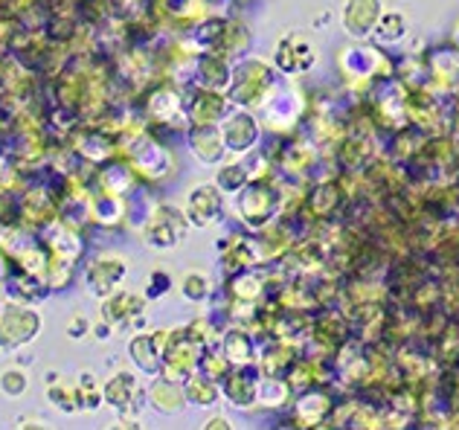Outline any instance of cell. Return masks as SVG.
Wrapping results in <instances>:
<instances>
[{"mask_svg":"<svg viewBox=\"0 0 459 430\" xmlns=\"http://www.w3.org/2000/svg\"><path fill=\"white\" fill-rule=\"evenodd\" d=\"M41 329V320L32 308L12 305L0 317V346L4 349H18V346L35 340V334Z\"/></svg>","mask_w":459,"mask_h":430,"instance_id":"cell-1","label":"cell"},{"mask_svg":"<svg viewBox=\"0 0 459 430\" xmlns=\"http://www.w3.org/2000/svg\"><path fill=\"white\" fill-rule=\"evenodd\" d=\"M384 12V0H346L341 12L343 30L352 39H369Z\"/></svg>","mask_w":459,"mask_h":430,"instance_id":"cell-2","label":"cell"},{"mask_svg":"<svg viewBox=\"0 0 459 430\" xmlns=\"http://www.w3.org/2000/svg\"><path fill=\"white\" fill-rule=\"evenodd\" d=\"M221 207H224V201H221L219 186H210V184L195 186L186 201V221H192L195 227H210L219 221Z\"/></svg>","mask_w":459,"mask_h":430,"instance_id":"cell-3","label":"cell"},{"mask_svg":"<svg viewBox=\"0 0 459 430\" xmlns=\"http://www.w3.org/2000/svg\"><path fill=\"white\" fill-rule=\"evenodd\" d=\"M123 277H126V262L123 259L119 256H100L88 268L84 282H88L93 297H111L117 285L123 282Z\"/></svg>","mask_w":459,"mask_h":430,"instance_id":"cell-4","label":"cell"},{"mask_svg":"<svg viewBox=\"0 0 459 430\" xmlns=\"http://www.w3.org/2000/svg\"><path fill=\"white\" fill-rule=\"evenodd\" d=\"M314 62H317V50L297 35H288L276 44V67L285 73H306Z\"/></svg>","mask_w":459,"mask_h":430,"instance_id":"cell-5","label":"cell"},{"mask_svg":"<svg viewBox=\"0 0 459 430\" xmlns=\"http://www.w3.org/2000/svg\"><path fill=\"white\" fill-rule=\"evenodd\" d=\"M186 224L175 210H163L160 215H154V219L149 221L146 227V238L152 247H178V242L184 238L186 233Z\"/></svg>","mask_w":459,"mask_h":430,"instance_id":"cell-6","label":"cell"},{"mask_svg":"<svg viewBox=\"0 0 459 430\" xmlns=\"http://www.w3.org/2000/svg\"><path fill=\"white\" fill-rule=\"evenodd\" d=\"M102 396H105L108 404H111V408L123 410V413L134 410L131 404L146 399V396H143V390L137 387L134 375H128V373H117V375H111V381H108L105 390H102Z\"/></svg>","mask_w":459,"mask_h":430,"instance_id":"cell-7","label":"cell"},{"mask_svg":"<svg viewBox=\"0 0 459 430\" xmlns=\"http://www.w3.org/2000/svg\"><path fill=\"white\" fill-rule=\"evenodd\" d=\"M256 137H259V128H256V119L250 114H233L221 128L224 149H233V151L250 149L253 142H256Z\"/></svg>","mask_w":459,"mask_h":430,"instance_id":"cell-8","label":"cell"},{"mask_svg":"<svg viewBox=\"0 0 459 430\" xmlns=\"http://www.w3.org/2000/svg\"><path fill=\"white\" fill-rule=\"evenodd\" d=\"M128 352L143 373H157V369H160L163 346H160V340H157V334H137V338L131 340Z\"/></svg>","mask_w":459,"mask_h":430,"instance_id":"cell-9","label":"cell"},{"mask_svg":"<svg viewBox=\"0 0 459 430\" xmlns=\"http://www.w3.org/2000/svg\"><path fill=\"white\" fill-rule=\"evenodd\" d=\"M143 308H146V300H143L140 294H131V291H123L119 297H111V300L105 303V320L111 322H128V320H137L143 314Z\"/></svg>","mask_w":459,"mask_h":430,"instance_id":"cell-10","label":"cell"},{"mask_svg":"<svg viewBox=\"0 0 459 430\" xmlns=\"http://www.w3.org/2000/svg\"><path fill=\"white\" fill-rule=\"evenodd\" d=\"M192 149H195V158L201 163H219L221 154H224L221 131H215L210 125H201L195 134H192Z\"/></svg>","mask_w":459,"mask_h":430,"instance_id":"cell-11","label":"cell"},{"mask_svg":"<svg viewBox=\"0 0 459 430\" xmlns=\"http://www.w3.org/2000/svg\"><path fill=\"white\" fill-rule=\"evenodd\" d=\"M376 39L381 44H395V41H402L404 35H407V18H404V12H398V9H390V12H381V18L376 23Z\"/></svg>","mask_w":459,"mask_h":430,"instance_id":"cell-12","label":"cell"},{"mask_svg":"<svg viewBox=\"0 0 459 430\" xmlns=\"http://www.w3.org/2000/svg\"><path fill=\"white\" fill-rule=\"evenodd\" d=\"M152 404L157 410H169V413H175L184 408V401H186V390H180L178 384H172V381H157V384L152 387Z\"/></svg>","mask_w":459,"mask_h":430,"instance_id":"cell-13","label":"cell"},{"mask_svg":"<svg viewBox=\"0 0 459 430\" xmlns=\"http://www.w3.org/2000/svg\"><path fill=\"white\" fill-rule=\"evenodd\" d=\"M47 384H50V381H47ZM47 399H50L62 413H74V410L82 408V404H79V390H76V384H67V381H62V384H50V387H47Z\"/></svg>","mask_w":459,"mask_h":430,"instance_id":"cell-14","label":"cell"},{"mask_svg":"<svg viewBox=\"0 0 459 430\" xmlns=\"http://www.w3.org/2000/svg\"><path fill=\"white\" fill-rule=\"evenodd\" d=\"M224 355H227V361H230V364H238V366L250 364L253 346H250V340H247V334L230 331L227 338H224Z\"/></svg>","mask_w":459,"mask_h":430,"instance_id":"cell-15","label":"cell"},{"mask_svg":"<svg viewBox=\"0 0 459 430\" xmlns=\"http://www.w3.org/2000/svg\"><path fill=\"white\" fill-rule=\"evenodd\" d=\"M76 390H79V404L84 410H100V404H102V392L100 387H96V378L93 373H82L76 378Z\"/></svg>","mask_w":459,"mask_h":430,"instance_id":"cell-16","label":"cell"},{"mask_svg":"<svg viewBox=\"0 0 459 430\" xmlns=\"http://www.w3.org/2000/svg\"><path fill=\"white\" fill-rule=\"evenodd\" d=\"M186 399L192 404H198V408H207V404H212L215 399H219V387L207 378H192L186 384Z\"/></svg>","mask_w":459,"mask_h":430,"instance_id":"cell-17","label":"cell"},{"mask_svg":"<svg viewBox=\"0 0 459 430\" xmlns=\"http://www.w3.org/2000/svg\"><path fill=\"white\" fill-rule=\"evenodd\" d=\"M180 291H184L186 300L201 303V300H207V294H210V280L204 277V273H186L184 282H180Z\"/></svg>","mask_w":459,"mask_h":430,"instance_id":"cell-18","label":"cell"},{"mask_svg":"<svg viewBox=\"0 0 459 430\" xmlns=\"http://www.w3.org/2000/svg\"><path fill=\"white\" fill-rule=\"evenodd\" d=\"M27 387H30V378H27L23 369H6V373L0 375V390H4L6 396H12V399L23 396Z\"/></svg>","mask_w":459,"mask_h":430,"instance_id":"cell-19","label":"cell"},{"mask_svg":"<svg viewBox=\"0 0 459 430\" xmlns=\"http://www.w3.org/2000/svg\"><path fill=\"white\" fill-rule=\"evenodd\" d=\"M247 184V172L245 166H224V169L219 172V189L221 193H238L241 186Z\"/></svg>","mask_w":459,"mask_h":430,"instance_id":"cell-20","label":"cell"},{"mask_svg":"<svg viewBox=\"0 0 459 430\" xmlns=\"http://www.w3.org/2000/svg\"><path fill=\"white\" fill-rule=\"evenodd\" d=\"M163 291H169V273L154 271L149 277V285H146V297L149 300H157V297H163Z\"/></svg>","mask_w":459,"mask_h":430,"instance_id":"cell-21","label":"cell"}]
</instances>
